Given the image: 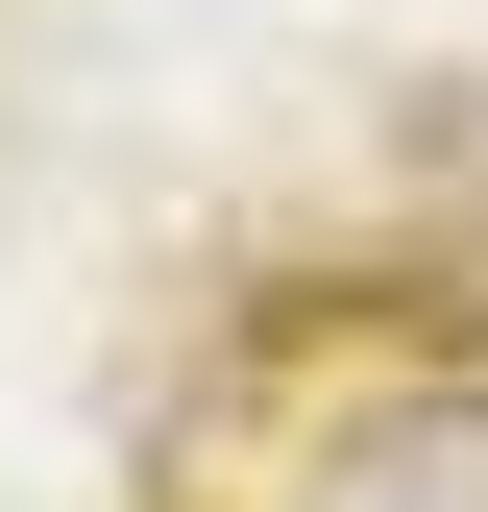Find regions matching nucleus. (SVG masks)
Listing matches in <instances>:
<instances>
[{"instance_id": "obj_1", "label": "nucleus", "mask_w": 488, "mask_h": 512, "mask_svg": "<svg viewBox=\"0 0 488 512\" xmlns=\"http://www.w3.org/2000/svg\"><path fill=\"white\" fill-rule=\"evenodd\" d=\"M318 512H488V415H391V439L318 488Z\"/></svg>"}]
</instances>
